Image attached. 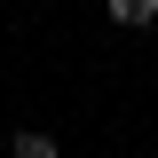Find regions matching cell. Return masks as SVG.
Wrapping results in <instances>:
<instances>
[{
    "label": "cell",
    "mask_w": 158,
    "mask_h": 158,
    "mask_svg": "<svg viewBox=\"0 0 158 158\" xmlns=\"http://www.w3.org/2000/svg\"><path fill=\"white\" fill-rule=\"evenodd\" d=\"M8 158H63V142H56V135H40V127H24V135L8 142Z\"/></svg>",
    "instance_id": "obj_1"
},
{
    "label": "cell",
    "mask_w": 158,
    "mask_h": 158,
    "mask_svg": "<svg viewBox=\"0 0 158 158\" xmlns=\"http://www.w3.org/2000/svg\"><path fill=\"white\" fill-rule=\"evenodd\" d=\"M150 16H158V0H111V24H127V32H142Z\"/></svg>",
    "instance_id": "obj_2"
}]
</instances>
